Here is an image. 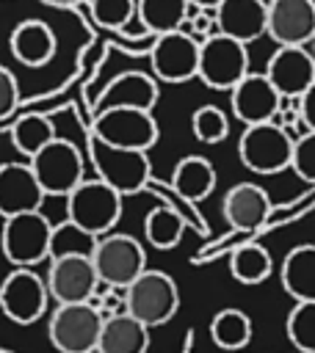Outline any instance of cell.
<instances>
[{
    "label": "cell",
    "instance_id": "52a82bcc",
    "mask_svg": "<svg viewBox=\"0 0 315 353\" xmlns=\"http://www.w3.org/2000/svg\"><path fill=\"white\" fill-rule=\"evenodd\" d=\"M91 262H94L99 284L124 290L138 273L146 270V251L133 234L108 232L97 237Z\"/></svg>",
    "mask_w": 315,
    "mask_h": 353
},
{
    "label": "cell",
    "instance_id": "ac0fdd59",
    "mask_svg": "<svg viewBox=\"0 0 315 353\" xmlns=\"http://www.w3.org/2000/svg\"><path fill=\"white\" fill-rule=\"evenodd\" d=\"M224 221L235 232H257L265 226L271 215V199L268 193L254 182H238L227 190L221 201Z\"/></svg>",
    "mask_w": 315,
    "mask_h": 353
},
{
    "label": "cell",
    "instance_id": "ba28073f",
    "mask_svg": "<svg viewBox=\"0 0 315 353\" xmlns=\"http://www.w3.org/2000/svg\"><path fill=\"white\" fill-rule=\"evenodd\" d=\"M91 135L111 143V146H124V149H141L149 152L158 143V121L152 110L141 108H102L97 110L91 121Z\"/></svg>",
    "mask_w": 315,
    "mask_h": 353
},
{
    "label": "cell",
    "instance_id": "e575fe53",
    "mask_svg": "<svg viewBox=\"0 0 315 353\" xmlns=\"http://www.w3.org/2000/svg\"><path fill=\"white\" fill-rule=\"evenodd\" d=\"M19 105V83L8 66L0 63V121L8 119Z\"/></svg>",
    "mask_w": 315,
    "mask_h": 353
},
{
    "label": "cell",
    "instance_id": "8992f818",
    "mask_svg": "<svg viewBox=\"0 0 315 353\" xmlns=\"http://www.w3.org/2000/svg\"><path fill=\"white\" fill-rule=\"evenodd\" d=\"M88 160L102 182H108L122 196L138 193L149 182V157L141 149L111 146L99 138H88Z\"/></svg>",
    "mask_w": 315,
    "mask_h": 353
},
{
    "label": "cell",
    "instance_id": "7a4b0ae2",
    "mask_svg": "<svg viewBox=\"0 0 315 353\" xmlns=\"http://www.w3.org/2000/svg\"><path fill=\"white\" fill-rule=\"evenodd\" d=\"M66 218L91 234H108L122 218V193L99 176L77 182L66 196Z\"/></svg>",
    "mask_w": 315,
    "mask_h": 353
},
{
    "label": "cell",
    "instance_id": "5b68a950",
    "mask_svg": "<svg viewBox=\"0 0 315 353\" xmlns=\"http://www.w3.org/2000/svg\"><path fill=\"white\" fill-rule=\"evenodd\" d=\"M102 314L91 301L58 303L47 320V336L58 353H97Z\"/></svg>",
    "mask_w": 315,
    "mask_h": 353
},
{
    "label": "cell",
    "instance_id": "d4e9b609",
    "mask_svg": "<svg viewBox=\"0 0 315 353\" xmlns=\"http://www.w3.org/2000/svg\"><path fill=\"white\" fill-rule=\"evenodd\" d=\"M191 11L188 0H135V17L146 36L180 30Z\"/></svg>",
    "mask_w": 315,
    "mask_h": 353
},
{
    "label": "cell",
    "instance_id": "83f0119b",
    "mask_svg": "<svg viewBox=\"0 0 315 353\" xmlns=\"http://www.w3.org/2000/svg\"><path fill=\"white\" fill-rule=\"evenodd\" d=\"M144 234L152 248L169 251L174 248L185 234V218L174 207H152L144 218Z\"/></svg>",
    "mask_w": 315,
    "mask_h": 353
},
{
    "label": "cell",
    "instance_id": "8d00e7d4",
    "mask_svg": "<svg viewBox=\"0 0 315 353\" xmlns=\"http://www.w3.org/2000/svg\"><path fill=\"white\" fill-rule=\"evenodd\" d=\"M44 6H52V8H75V6H80V3H86V0H41Z\"/></svg>",
    "mask_w": 315,
    "mask_h": 353
},
{
    "label": "cell",
    "instance_id": "ab89813d",
    "mask_svg": "<svg viewBox=\"0 0 315 353\" xmlns=\"http://www.w3.org/2000/svg\"><path fill=\"white\" fill-rule=\"evenodd\" d=\"M0 353H11V350H6V347H0Z\"/></svg>",
    "mask_w": 315,
    "mask_h": 353
},
{
    "label": "cell",
    "instance_id": "7c38bea8",
    "mask_svg": "<svg viewBox=\"0 0 315 353\" xmlns=\"http://www.w3.org/2000/svg\"><path fill=\"white\" fill-rule=\"evenodd\" d=\"M47 284L30 268H14L0 281V312L17 325L36 323L47 312Z\"/></svg>",
    "mask_w": 315,
    "mask_h": 353
},
{
    "label": "cell",
    "instance_id": "e0dca14e",
    "mask_svg": "<svg viewBox=\"0 0 315 353\" xmlns=\"http://www.w3.org/2000/svg\"><path fill=\"white\" fill-rule=\"evenodd\" d=\"M44 190L30 163H0V215H19L39 210Z\"/></svg>",
    "mask_w": 315,
    "mask_h": 353
},
{
    "label": "cell",
    "instance_id": "5bb4252c",
    "mask_svg": "<svg viewBox=\"0 0 315 353\" xmlns=\"http://www.w3.org/2000/svg\"><path fill=\"white\" fill-rule=\"evenodd\" d=\"M229 105H232V116L246 127V124L274 121L282 108V97L271 85L265 72H246L229 88Z\"/></svg>",
    "mask_w": 315,
    "mask_h": 353
},
{
    "label": "cell",
    "instance_id": "4316f807",
    "mask_svg": "<svg viewBox=\"0 0 315 353\" xmlns=\"http://www.w3.org/2000/svg\"><path fill=\"white\" fill-rule=\"evenodd\" d=\"M274 270V262H271V254L268 248H262L260 243H246V245H238L229 256V273L238 284H246V287H254V284H262Z\"/></svg>",
    "mask_w": 315,
    "mask_h": 353
},
{
    "label": "cell",
    "instance_id": "74e56055",
    "mask_svg": "<svg viewBox=\"0 0 315 353\" xmlns=\"http://www.w3.org/2000/svg\"><path fill=\"white\" fill-rule=\"evenodd\" d=\"M188 3H191L193 8H204V11H213V8H216L221 0H188Z\"/></svg>",
    "mask_w": 315,
    "mask_h": 353
},
{
    "label": "cell",
    "instance_id": "603a6c76",
    "mask_svg": "<svg viewBox=\"0 0 315 353\" xmlns=\"http://www.w3.org/2000/svg\"><path fill=\"white\" fill-rule=\"evenodd\" d=\"M171 190L185 201H202L216 190V168L202 154H185L171 171Z\"/></svg>",
    "mask_w": 315,
    "mask_h": 353
},
{
    "label": "cell",
    "instance_id": "d6a6232c",
    "mask_svg": "<svg viewBox=\"0 0 315 353\" xmlns=\"http://www.w3.org/2000/svg\"><path fill=\"white\" fill-rule=\"evenodd\" d=\"M191 130L202 143H221L229 135V119L216 105H202L191 116Z\"/></svg>",
    "mask_w": 315,
    "mask_h": 353
},
{
    "label": "cell",
    "instance_id": "d590c367",
    "mask_svg": "<svg viewBox=\"0 0 315 353\" xmlns=\"http://www.w3.org/2000/svg\"><path fill=\"white\" fill-rule=\"evenodd\" d=\"M296 105H298L301 124H304L307 130H315V80H312V85L296 99Z\"/></svg>",
    "mask_w": 315,
    "mask_h": 353
},
{
    "label": "cell",
    "instance_id": "30bf717a",
    "mask_svg": "<svg viewBox=\"0 0 315 353\" xmlns=\"http://www.w3.org/2000/svg\"><path fill=\"white\" fill-rule=\"evenodd\" d=\"M246 72H249L246 44H240V41H235L218 30L199 41L196 77L204 85H210L216 91H229Z\"/></svg>",
    "mask_w": 315,
    "mask_h": 353
},
{
    "label": "cell",
    "instance_id": "6da1fadb",
    "mask_svg": "<svg viewBox=\"0 0 315 353\" xmlns=\"http://www.w3.org/2000/svg\"><path fill=\"white\" fill-rule=\"evenodd\" d=\"M180 309V290L166 270L146 268L124 287V312L146 328L166 325Z\"/></svg>",
    "mask_w": 315,
    "mask_h": 353
},
{
    "label": "cell",
    "instance_id": "2e32d148",
    "mask_svg": "<svg viewBox=\"0 0 315 353\" xmlns=\"http://www.w3.org/2000/svg\"><path fill=\"white\" fill-rule=\"evenodd\" d=\"M265 36L282 44H307L315 36V3L312 0H268Z\"/></svg>",
    "mask_w": 315,
    "mask_h": 353
},
{
    "label": "cell",
    "instance_id": "484cf974",
    "mask_svg": "<svg viewBox=\"0 0 315 353\" xmlns=\"http://www.w3.org/2000/svg\"><path fill=\"white\" fill-rule=\"evenodd\" d=\"M251 334H254V325L243 309L227 306L216 312L210 320V339L221 350H243L251 342Z\"/></svg>",
    "mask_w": 315,
    "mask_h": 353
},
{
    "label": "cell",
    "instance_id": "9a60e30c",
    "mask_svg": "<svg viewBox=\"0 0 315 353\" xmlns=\"http://www.w3.org/2000/svg\"><path fill=\"white\" fill-rule=\"evenodd\" d=\"M265 77L282 99H298L315 80V55L304 44H282L268 58Z\"/></svg>",
    "mask_w": 315,
    "mask_h": 353
},
{
    "label": "cell",
    "instance_id": "4dcf8cb0",
    "mask_svg": "<svg viewBox=\"0 0 315 353\" xmlns=\"http://www.w3.org/2000/svg\"><path fill=\"white\" fill-rule=\"evenodd\" d=\"M88 17L102 30L124 33L135 19V0H86Z\"/></svg>",
    "mask_w": 315,
    "mask_h": 353
},
{
    "label": "cell",
    "instance_id": "9c48e42d",
    "mask_svg": "<svg viewBox=\"0 0 315 353\" xmlns=\"http://www.w3.org/2000/svg\"><path fill=\"white\" fill-rule=\"evenodd\" d=\"M30 168L44 190V196H66L77 182L86 179V163L80 149L66 138H52L30 160Z\"/></svg>",
    "mask_w": 315,
    "mask_h": 353
},
{
    "label": "cell",
    "instance_id": "1f68e13d",
    "mask_svg": "<svg viewBox=\"0 0 315 353\" xmlns=\"http://www.w3.org/2000/svg\"><path fill=\"white\" fill-rule=\"evenodd\" d=\"M287 339L301 353H315V301H296L285 320Z\"/></svg>",
    "mask_w": 315,
    "mask_h": 353
},
{
    "label": "cell",
    "instance_id": "f1b7e54d",
    "mask_svg": "<svg viewBox=\"0 0 315 353\" xmlns=\"http://www.w3.org/2000/svg\"><path fill=\"white\" fill-rule=\"evenodd\" d=\"M55 138V127L47 116L41 113H28V116H19L14 124H11V143L19 154H25L28 160Z\"/></svg>",
    "mask_w": 315,
    "mask_h": 353
},
{
    "label": "cell",
    "instance_id": "836d02e7",
    "mask_svg": "<svg viewBox=\"0 0 315 353\" xmlns=\"http://www.w3.org/2000/svg\"><path fill=\"white\" fill-rule=\"evenodd\" d=\"M290 168L296 171L298 179L315 185V130H307L304 135L293 138Z\"/></svg>",
    "mask_w": 315,
    "mask_h": 353
},
{
    "label": "cell",
    "instance_id": "8fae6325",
    "mask_svg": "<svg viewBox=\"0 0 315 353\" xmlns=\"http://www.w3.org/2000/svg\"><path fill=\"white\" fill-rule=\"evenodd\" d=\"M149 63H152V77L155 80H160V83H188V80L196 77L199 39H193L182 28L152 36Z\"/></svg>",
    "mask_w": 315,
    "mask_h": 353
},
{
    "label": "cell",
    "instance_id": "cb8c5ba5",
    "mask_svg": "<svg viewBox=\"0 0 315 353\" xmlns=\"http://www.w3.org/2000/svg\"><path fill=\"white\" fill-rule=\"evenodd\" d=\"M279 279L293 301H315V245L304 243L290 248L282 259Z\"/></svg>",
    "mask_w": 315,
    "mask_h": 353
},
{
    "label": "cell",
    "instance_id": "3957f363",
    "mask_svg": "<svg viewBox=\"0 0 315 353\" xmlns=\"http://www.w3.org/2000/svg\"><path fill=\"white\" fill-rule=\"evenodd\" d=\"M293 135L276 121L246 124L238 138V157L254 174H279L290 168Z\"/></svg>",
    "mask_w": 315,
    "mask_h": 353
},
{
    "label": "cell",
    "instance_id": "7402d4cb",
    "mask_svg": "<svg viewBox=\"0 0 315 353\" xmlns=\"http://www.w3.org/2000/svg\"><path fill=\"white\" fill-rule=\"evenodd\" d=\"M149 328L130 312H116L102 317V331L97 339V353H146Z\"/></svg>",
    "mask_w": 315,
    "mask_h": 353
},
{
    "label": "cell",
    "instance_id": "277c9868",
    "mask_svg": "<svg viewBox=\"0 0 315 353\" xmlns=\"http://www.w3.org/2000/svg\"><path fill=\"white\" fill-rule=\"evenodd\" d=\"M50 232L52 223L44 218L41 210L3 218V232H0L3 256L14 268H33L50 259Z\"/></svg>",
    "mask_w": 315,
    "mask_h": 353
},
{
    "label": "cell",
    "instance_id": "ffe728a7",
    "mask_svg": "<svg viewBox=\"0 0 315 353\" xmlns=\"http://www.w3.org/2000/svg\"><path fill=\"white\" fill-rule=\"evenodd\" d=\"M58 39L44 19H22L8 36V50L22 66H44L52 61Z\"/></svg>",
    "mask_w": 315,
    "mask_h": 353
},
{
    "label": "cell",
    "instance_id": "d6986e66",
    "mask_svg": "<svg viewBox=\"0 0 315 353\" xmlns=\"http://www.w3.org/2000/svg\"><path fill=\"white\" fill-rule=\"evenodd\" d=\"M213 14H216V30L246 47L254 39L265 36L268 0H221L213 8Z\"/></svg>",
    "mask_w": 315,
    "mask_h": 353
},
{
    "label": "cell",
    "instance_id": "4fadbf2b",
    "mask_svg": "<svg viewBox=\"0 0 315 353\" xmlns=\"http://www.w3.org/2000/svg\"><path fill=\"white\" fill-rule=\"evenodd\" d=\"M47 292L55 303H83L99 290L91 256H55L44 276Z\"/></svg>",
    "mask_w": 315,
    "mask_h": 353
},
{
    "label": "cell",
    "instance_id": "f546056e",
    "mask_svg": "<svg viewBox=\"0 0 315 353\" xmlns=\"http://www.w3.org/2000/svg\"><path fill=\"white\" fill-rule=\"evenodd\" d=\"M97 245V234L80 229L69 218L55 223L50 232V259L55 256H91Z\"/></svg>",
    "mask_w": 315,
    "mask_h": 353
},
{
    "label": "cell",
    "instance_id": "f35d334b",
    "mask_svg": "<svg viewBox=\"0 0 315 353\" xmlns=\"http://www.w3.org/2000/svg\"><path fill=\"white\" fill-rule=\"evenodd\" d=\"M312 55H315V36H312Z\"/></svg>",
    "mask_w": 315,
    "mask_h": 353
},
{
    "label": "cell",
    "instance_id": "44dd1931",
    "mask_svg": "<svg viewBox=\"0 0 315 353\" xmlns=\"http://www.w3.org/2000/svg\"><path fill=\"white\" fill-rule=\"evenodd\" d=\"M158 102V80L146 72L116 74L97 97V110L102 108H141L152 110Z\"/></svg>",
    "mask_w": 315,
    "mask_h": 353
}]
</instances>
